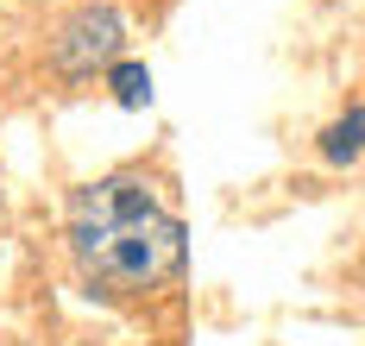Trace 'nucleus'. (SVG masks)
Listing matches in <instances>:
<instances>
[{
  "label": "nucleus",
  "mask_w": 365,
  "mask_h": 346,
  "mask_svg": "<svg viewBox=\"0 0 365 346\" xmlns=\"http://www.w3.org/2000/svg\"><path fill=\"white\" fill-rule=\"evenodd\" d=\"M189 233L145 177H95L70 195L76 277L101 296H145L182 271Z\"/></svg>",
  "instance_id": "1"
},
{
  "label": "nucleus",
  "mask_w": 365,
  "mask_h": 346,
  "mask_svg": "<svg viewBox=\"0 0 365 346\" xmlns=\"http://www.w3.org/2000/svg\"><path fill=\"white\" fill-rule=\"evenodd\" d=\"M120 51H126V19L113 6H76L51 38V70L57 76H95V70L120 63Z\"/></svg>",
  "instance_id": "2"
},
{
  "label": "nucleus",
  "mask_w": 365,
  "mask_h": 346,
  "mask_svg": "<svg viewBox=\"0 0 365 346\" xmlns=\"http://www.w3.org/2000/svg\"><path fill=\"white\" fill-rule=\"evenodd\" d=\"M359 152H365V108H346V114L322 132V157H328V164H353Z\"/></svg>",
  "instance_id": "3"
},
{
  "label": "nucleus",
  "mask_w": 365,
  "mask_h": 346,
  "mask_svg": "<svg viewBox=\"0 0 365 346\" xmlns=\"http://www.w3.org/2000/svg\"><path fill=\"white\" fill-rule=\"evenodd\" d=\"M108 88H113L120 108H151V70L145 63H126V57H120L108 70Z\"/></svg>",
  "instance_id": "4"
}]
</instances>
